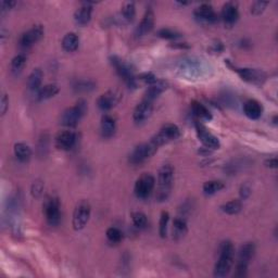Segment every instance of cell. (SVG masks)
<instances>
[{
    "label": "cell",
    "mask_w": 278,
    "mask_h": 278,
    "mask_svg": "<svg viewBox=\"0 0 278 278\" xmlns=\"http://www.w3.org/2000/svg\"><path fill=\"white\" fill-rule=\"evenodd\" d=\"M174 182V169L171 164L162 165L157 175L156 200L164 201L169 198Z\"/></svg>",
    "instance_id": "obj_1"
},
{
    "label": "cell",
    "mask_w": 278,
    "mask_h": 278,
    "mask_svg": "<svg viewBox=\"0 0 278 278\" xmlns=\"http://www.w3.org/2000/svg\"><path fill=\"white\" fill-rule=\"evenodd\" d=\"M234 245L230 242H225L221 245V252L219 261L215 264L214 276L217 278H223L228 275L230 268L234 263Z\"/></svg>",
    "instance_id": "obj_2"
},
{
    "label": "cell",
    "mask_w": 278,
    "mask_h": 278,
    "mask_svg": "<svg viewBox=\"0 0 278 278\" xmlns=\"http://www.w3.org/2000/svg\"><path fill=\"white\" fill-rule=\"evenodd\" d=\"M87 111V104L85 100H78V103L68 108L61 115V124L67 127H75L81 121L83 115Z\"/></svg>",
    "instance_id": "obj_3"
},
{
    "label": "cell",
    "mask_w": 278,
    "mask_h": 278,
    "mask_svg": "<svg viewBox=\"0 0 278 278\" xmlns=\"http://www.w3.org/2000/svg\"><path fill=\"white\" fill-rule=\"evenodd\" d=\"M179 136L180 131L175 124H165L164 126L160 129V132L151 138L150 141L154 143L156 148H160L161 146L165 145V143L175 140V139H177Z\"/></svg>",
    "instance_id": "obj_4"
},
{
    "label": "cell",
    "mask_w": 278,
    "mask_h": 278,
    "mask_svg": "<svg viewBox=\"0 0 278 278\" xmlns=\"http://www.w3.org/2000/svg\"><path fill=\"white\" fill-rule=\"evenodd\" d=\"M256 251V247L252 243H247L239 250V256H238V263L237 268H236V276L237 277H244L247 274V268L250 261Z\"/></svg>",
    "instance_id": "obj_5"
},
{
    "label": "cell",
    "mask_w": 278,
    "mask_h": 278,
    "mask_svg": "<svg viewBox=\"0 0 278 278\" xmlns=\"http://www.w3.org/2000/svg\"><path fill=\"white\" fill-rule=\"evenodd\" d=\"M90 213L91 208L89 203L86 200L78 202L73 213V228L75 230H81L84 228L88 221H89Z\"/></svg>",
    "instance_id": "obj_6"
},
{
    "label": "cell",
    "mask_w": 278,
    "mask_h": 278,
    "mask_svg": "<svg viewBox=\"0 0 278 278\" xmlns=\"http://www.w3.org/2000/svg\"><path fill=\"white\" fill-rule=\"evenodd\" d=\"M156 185V179L154 176L149 173H143L141 176H139V178L135 183V191L136 197L139 199H146L151 194L152 191H154Z\"/></svg>",
    "instance_id": "obj_7"
},
{
    "label": "cell",
    "mask_w": 278,
    "mask_h": 278,
    "mask_svg": "<svg viewBox=\"0 0 278 278\" xmlns=\"http://www.w3.org/2000/svg\"><path fill=\"white\" fill-rule=\"evenodd\" d=\"M157 149H159V148H156L151 141L147 143H141V145L137 146L135 149L133 150L131 156H129V162L134 165L140 164L154 156Z\"/></svg>",
    "instance_id": "obj_8"
},
{
    "label": "cell",
    "mask_w": 278,
    "mask_h": 278,
    "mask_svg": "<svg viewBox=\"0 0 278 278\" xmlns=\"http://www.w3.org/2000/svg\"><path fill=\"white\" fill-rule=\"evenodd\" d=\"M111 62H112L113 67L115 68V70H117L118 74L123 78L124 82L127 84V86L129 87L137 86V78L134 76L133 69L127 62H125L124 60L120 59L118 57L111 58Z\"/></svg>",
    "instance_id": "obj_9"
},
{
    "label": "cell",
    "mask_w": 278,
    "mask_h": 278,
    "mask_svg": "<svg viewBox=\"0 0 278 278\" xmlns=\"http://www.w3.org/2000/svg\"><path fill=\"white\" fill-rule=\"evenodd\" d=\"M44 212L47 223L50 226H57L60 223L61 212H60V202L57 198H49L46 200Z\"/></svg>",
    "instance_id": "obj_10"
},
{
    "label": "cell",
    "mask_w": 278,
    "mask_h": 278,
    "mask_svg": "<svg viewBox=\"0 0 278 278\" xmlns=\"http://www.w3.org/2000/svg\"><path fill=\"white\" fill-rule=\"evenodd\" d=\"M196 131H197L199 140L202 142V145L205 146L207 149H211V150L219 149L221 146L220 140L217 139V137L213 135L211 132L208 131V128L205 126V125L201 124L200 122H197Z\"/></svg>",
    "instance_id": "obj_11"
},
{
    "label": "cell",
    "mask_w": 278,
    "mask_h": 278,
    "mask_svg": "<svg viewBox=\"0 0 278 278\" xmlns=\"http://www.w3.org/2000/svg\"><path fill=\"white\" fill-rule=\"evenodd\" d=\"M235 71L239 74V76L243 81L252 83V84H262L266 80L265 72L259 69H235Z\"/></svg>",
    "instance_id": "obj_12"
},
{
    "label": "cell",
    "mask_w": 278,
    "mask_h": 278,
    "mask_svg": "<svg viewBox=\"0 0 278 278\" xmlns=\"http://www.w3.org/2000/svg\"><path fill=\"white\" fill-rule=\"evenodd\" d=\"M44 35V27L41 25H34L32 29L26 31L25 33H23L20 38V45L22 47L27 48L36 44L41 37Z\"/></svg>",
    "instance_id": "obj_13"
},
{
    "label": "cell",
    "mask_w": 278,
    "mask_h": 278,
    "mask_svg": "<svg viewBox=\"0 0 278 278\" xmlns=\"http://www.w3.org/2000/svg\"><path fill=\"white\" fill-rule=\"evenodd\" d=\"M120 99H121V94L120 92L117 90H109L99 97L98 100H97V105H98L100 110L108 111L117 105Z\"/></svg>",
    "instance_id": "obj_14"
},
{
    "label": "cell",
    "mask_w": 278,
    "mask_h": 278,
    "mask_svg": "<svg viewBox=\"0 0 278 278\" xmlns=\"http://www.w3.org/2000/svg\"><path fill=\"white\" fill-rule=\"evenodd\" d=\"M76 134L72 131L60 132L55 137V146L61 150H71L76 143Z\"/></svg>",
    "instance_id": "obj_15"
},
{
    "label": "cell",
    "mask_w": 278,
    "mask_h": 278,
    "mask_svg": "<svg viewBox=\"0 0 278 278\" xmlns=\"http://www.w3.org/2000/svg\"><path fill=\"white\" fill-rule=\"evenodd\" d=\"M152 111H154V104L150 101L142 100L140 104H138L134 110L133 119L136 123H143L151 117Z\"/></svg>",
    "instance_id": "obj_16"
},
{
    "label": "cell",
    "mask_w": 278,
    "mask_h": 278,
    "mask_svg": "<svg viewBox=\"0 0 278 278\" xmlns=\"http://www.w3.org/2000/svg\"><path fill=\"white\" fill-rule=\"evenodd\" d=\"M239 11L236 2H226L222 9V18L226 25L231 26L238 21Z\"/></svg>",
    "instance_id": "obj_17"
},
{
    "label": "cell",
    "mask_w": 278,
    "mask_h": 278,
    "mask_svg": "<svg viewBox=\"0 0 278 278\" xmlns=\"http://www.w3.org/2000/svg\"><path fill=\"white\" fill-rule=\"evenodd\" d=\"M155 25V13L151 9H148L146 11L145 16L141 18L140 23L136 29V35L137 36H143L148 33H150L151 30L154 29Z\"/></svg>",
    "instance_id": "obj_18"
},
{
    "label": "cell",
    "mask_w": 278,
    "mask_h": 278,
    "mask_svg": "<svg viewBox=\"0 0 278 278\" xmlns=\"http://www.w3.org/2000/svg\"><path fill=\"white\" fill-rule=\"evenodd\" d=\"M91 13H92V7L90 2H84L82 4L81 8H78L74 13V20H75L76 24L84 26L91 20Z\"/></svg>",
    "instance_id": "obj_19"
},
{
    "label": "cell",
    "mask_w": 278,
    "mask_h": 278,
    "mask_svg": "<svg viewBox=\"0 0 278 278\" xmlns=\"http://www.w3.org/2000/svg\"><path fill=\"white\" fill-rule=\"evenodd\" d=\"M194 16L201 21L213 23L217 20V15L214 9L208 3H202L194 10Z\"/></svg>",
    "instance_id": "obj_20"
},
{
    "label": "cell",
    "mask_w": 278,
    "mask_h": 278,
    "mask_svg": "<svg viewBox=\"0 0 278 278\" xmlns=\"http://www.w3.org/2000/svg\"><path fill=\"white\" fill-rule=\"evenodd\" d=\"M166 88H168V83L164 81H156L155 82L154 84L149 85V88H148L146 94H145V98L143 100L150 101V103H154V100L156 99L162 92H163Z\"/></svg>",
    "instance_id": "obj_21"
},
{
    "label": "cell",
    "mask_w": 278,
    "mask_h": 278,
    "mask_svg": "<svg viewBox=\"0 0 278 278\" xmlns=\"http://www.w3.org/2000/svg\"><path fill=\"white\" fill-rule=\"evenodd\" d=\"M262 105L257 100H248L247 103L243 104V112L249 119L251 120H258L262 115Z\"/></svg>",
    "instance_id": "obj_22"
},
{
    "label": "cell",
    "mask_w": 278,
    "mask_h": 278,
    "mask_svg": "<svg viewBox=\"0 0 278 278\" xmlns=\"http://www.w3.org/2000/svg\"><path fill=\"white\" fill-rule=\"evenodd\" d=\"M136 16V8L135 3L134 2H125L122 7L121 15L118 17L119 23H122V24H128V23H132L135 18Z\"/></svg>",
    "instance_id": "obj_23"
},
{
    "label": "cell",
    "mask_w": 278,
    "mask_h": 278,
    "mask_svg": "<svg viewBox=\"0 0 278 278\" xmlns=\"http://www.w3.org/2000/svg\"><path fill=\"white\" fill-rule=\"evenodd\" d=\"M117 131V123L115 120L109 114H104L101 119V134L105 138L112 137Z\"/></svg>",
    "instance_id": "obj_24"
},
{
    "label": "cell",
    "mask_w": 278,
    "mask_h": 278,
    "mask_svg": "<svg viewBox=\"0 0 278 278\" xmlns=\"http://www.w3.org/2000/svg\"><path fill=\"white\" fill-rule=\"evenodd\" d=\"M43 76L44 73L38 68L34 69L33 71H32L29 76V80H27V86H29L31 90L38 91L40 89L41 83H43Z\"/></svg>",
    "instance_id": "obj_25"
},
{
    "label": "cell",
    "mask_w": 278,
    "mask_h": 278,
    "mask_svg": "<svg viewBox=\"0 0 278 278\" xmlns=\"http://www.w3.org/2000/svg\"><path fill=\"white\" fill-rule=\"evenodd\" d=\"M187 234V223L184 217H176L173 222V238L175 240L182 239Z\"/></svg>",
    "instance_id": "obj_26"
},
{
    "label": "cell",
    "mask_w": 278,
    "mask_h": 278,
    "mask_svg": "<svg viewBox=\"0 0 278 278\" xmlns=\"http://www.w3.org/2000/svg\"><path fill=\"white\" fill-rule=\"evenodd\" d=\"M80 45V38L75 33H68L62 39V48L67 52H74Z\"/></svg>",
    "instance_id": "obj_27"
},
{
    "label": "cell",
    "mask_w": 278,
    "mask_h": 278,
    "mask_svg": "<svg viewBox=\"0 0 278 278\" xmlns=\"http://www.w3.org/2000/svg\"><path fill=\"white\" fill-rule=\"evenodd\" d=\"M191 110L193 114L196 115V118L201 120V121H211L212 120V114L210 111H208L202 104L198 103V101H192Z\"/></svg>",
    "instance_id": "obj_28"
},
{
    "label": "cell",
    "mask_w": 278,
    "mask_h": 278,
    "mask_svg": "<svg viewBox=\"0 0 278 278\" xmlns=\"http://www.w3.org/2000/svg\"><path fill=\"white\" fill-rule=\"evenodd\" d=\"M59 92V87L55 84H48L37 91V99L38 100H47L52 98Z\"/></svg>",
    "instance_id": "obj_29"
},
{
    "label": "cell",
    "mask_w": 278,
    "mask_h": 278,
    "mask_svg": "<svg viewBox=\"0 0 278 278\" xmlns=\"http://www.w3.org/2000/svg\"><path fill=\"white\" fill-rule=\"evenodd\" d=\"M13 150H15L16 156L22 162L29 161L31 156H32L31 148L24 142H17V143H16L15 149H13Z\"/></svg>",
    "instance_id": "obj_30"
},
{
    "label": "cell",
    "mask_w": 278,
    "mask_h": 278,
    "mask_svg": "<svg viewBox=\"0 0 278 278\" xmlns=\"http://www.w3.org/2000/svg\"><path fill=\"white\" fill-rule=\"evenodd\" d=\"M225 187V185L221 180H208L203 184V192L208 196H211V194H214L216 192H219Z\"/></svg>",
    "instance_id": "obj_31"
},
{
    "label": "cell",
    "mask_w": 278,
    "mask_h": 278,
    "mask_svg": "<svg viewBox=\"0 0 278 278\" xmlns=\"http://www.w3.org/2000/svg\"><path fill=\"white\" fill-rule=\"evenodd\" d=\"M222 211L226 214H229V215H235V214H238V213L242 211L243 208V203L240 200H231L224 203L223 206L221 207Z\"/></svg>",
    "instance_id": "obj_32"
},
{
    "label": "cell",
    "mask_w": 278,
    "mask_h": 278,
    "mask_svg": "<svg viewBox=\"0 0 278 278\" xmlns=\"http://www.w3.org/2000/svg\"><path fill=\"white\" fill-rule=\"evenodd\" d=\"M170 221V214L169 212L163 211L161 213L160 223H159V234L162 238H165L168 235V225Z\"/></svg>",
    "instance_id": "obj_33"
},
{
    "label": "cell",
    "mask_w": 278,
    "mask_h": 278,
    "mask_svg": "<svg viewBox=\"0 0 278 278\" xmlns=\"http://www.w3.org/2000/svg\"><path fill=\"white\" fill-rule=\"evenodd\" d=\"M132 221L137 228H146L148 225L147 216L142 212H134L132 214Z\"/></svg>",
    "instance_id": "obj_34"
},
{
    "label": "cell",
    "mask_w": 278,
    "mask_h": 278,
    "mask_svg": "<svg viewBox=\"0 0 278 278\" xmlns=\"http://www.w3.org/2000/svg\"><path fill=\"white\" fill-rule=\"evenodd\" d=\"M95 83L92 81H87V80H82L77 81L75 84H74V90L77 92H86L90 91L92 89H95Z\"/></svg>",
    "instance_id": "obj_35"
},
{
    "label": "cell",
    "mask_w": 278,
    "mask_h": 278,
    "mask_svg": "<svg viewBox=\"0 0 278 278\" xmlns=\"http://www.w3.org/2000/svg\"><path fill=\"white\" fill-rule=\"evenodd\" d=\"M106 238H108L111 243H119L123 240V233L117 227H110L106 230Z\"/></svg>",
    "instance_id": "obj_36"
},
{
    "label": "cell",
    "mask_w": 278,
    "mask_h": 278,
    "mask_svg": "<svg viewBox=\"0 0 278 278\" xmlns=\"http://www.w3.org/2000/svg\"><path fill=\"white\" fill-rule=\"evenodd\" d=\"M25 62H26V57L24 54H17L16 55L15 58L12 59V61H11V69H12V71L13 72H20L21 70L24 68L25 66Z\"/></svg>",
    "instance_id": "obj_37"
},
{
    "label": "cell",
    "mask_w": 278,
    "mask_h": 278,
    "mask_svg": "<svg viewBox=\"0 0 278 278\" xmlns=\"http://www.w3.org/2000/svg\"><path fill=\"white\" fill-rule=\"evenodd\" d=\"M157 36L161 37V38H165V39H176V38H178L180 34L171 29H161L159 32H157Z\"/></svg>",
    "instance_id": "obj_38"
},
{
    "label": "cell",
    "mask_w": 278,
    "mask_h": 278,
    "mask_svg": "<svg viewBox=\"0 0 278 278\" xmlns=\"http://www.w3.org/2000/svg\"><path fill=\"white\" fill-rule=\"evenodd\" d=\"M268 3L270 2H267V1H257V2H254L252 4V7H251V13L254 16H260L261 13L264 12V10H265L266 7L268 6Z\"/></svg>",
    "instance_id": "obj_39"
},
{
    "label": "cell",
    "mask_w": 278,
    "mask_h": 278,
    "mask_svg": "<svg viewBox=\"0 0 278 278\" xmlns=\"http://www.w3.org/2000/svg\"><path fill=\"white\" fill-rule=\"evenodd\" d=\"M44 191V185L41 182H35L33 184V186H32V194L35 198H39L41 196V193H43Z\"/></svg>",
    "instance_id": "obj_40"
},
{
    "label": "cell",
    "mask_w": 278,
    "mask_h": 278,
    "mask_svg": "<svg viewBox=\"0 0 278 278\" xmlns=\"http://www.w3.org/2000/svg\"><path fill=\"white\" fill-rule=\"evenodd\" d=\"M138 78H139V80H140V81H142L143 83H146V84H148V85L154 84L155 82L157 81L156 78V76H155L152 73H143V74H141V75L139 76Z\"/></svg>",
    "instance_id": "obj_41"
},
{
    "label": "cell",
    "mask_w": 278,
    "mask_h": 278,
    "mask_svg": "<svg viewBox=\"0 0 278 278\" xmlns=\"http://www.w3.org/2000/svg\"><path fill=\"white\" fill-rule=\"evenodd\" d=\"M239 194L243 200H245V199H248L250 197V194H251V187H250L248 184L242 185V187H240V191H239Z\"/></svg>",
    "instance_id": "obj_42"
},
{
    "label": "cell",
    "mask_w": 278,
    "mask_h": 278,
    "mask_svg": "<svg viewBox=\"0 0 278 278\" xmlns=\"http://www.w3.org/2000/svg\"><path fill=\"white\" fill-rule=\"evenodd\" d=\"M9 106V99L8 96L6 94H3L1 97V100H0V110H1V114L4 115L8 110Z\"/></svg>",
    "instance_id": "obj_43"
},
{
    "label": "cell",
    "mask_w": 278,
    "mask_h": 278,
    "mask_svg": "<svg viewBox=\"0 0 278 278\" xmlns=\"http://www.w3.org/2000/svg\"><path fill=\"white\" fill-rule=\"evenodd\" d=\"M16 4H17L16 1H2L1 2V11L4 12V11L10 10V9L15 7Z\"/></svg>",
    "instance_id": "obj_44"
},
{
    "label": "cell",
    "mask_w": 278,
    "mask_h": 278,
    "mask_svg": "<svg viewBox=\"0 0 278 278\" xmlns=\"http://www.w3.org/2000/svg\"><path fill=\"white\" fill-rule=\"evenodd\" d=\"M265 165L267 168H271V169H277V165H278V162L276 157H272V159H268L265 161Z\"/></svg>",
    "instance_id": "obj_45"
},
{
    "label": "cell",
    "mask_w": 278,
    "mask_h": 278,
    "mask_svg": "<svg viewBox=\"0 0 278 278\" xmlns=\"http://www.w3.org/2000/svg\"><path fill=\"white\" fill-rule=\"evenodd\" d=\"M210 50L212 52H221L223 50V45L221 43H215L212 45V47L210 48Z\"/></svg>",
    "instance_id": "obj_46"
}]
</instances>
